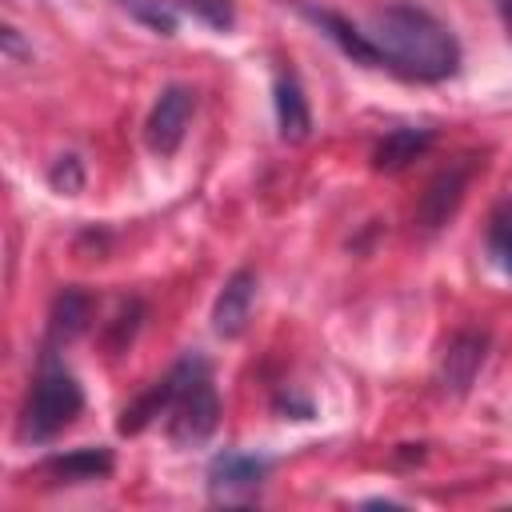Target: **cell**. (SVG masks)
Instances as JSON below:
<instances>
[{
	"label": "cell",
	"instance_id": "obj_18",
	"mask_svg": "<svg viewBox=\"0 0 512 512\" xmlns=\"http://www.w3.org/2000/svg\"><path fill=\"white\" fill-rule=\"evenodd\" d=\"M120 8L128 16H136L140 24H148L152 32H160V36H172L176 32V12L164 0H120Z\"/></svg>",
	"mask_w": 512,
	"mask_h": 512
},
{
	"label": "cell",
	"instance_id": "obj_17",
	"mask_svg": "<svg viewBox=\"0 0 512 512\" xmlns=\"http://www.w3.org/2000/svg\"><path fill=\"white\" fill-rule=\"evenodd\" d=\"M84 180H88V172H84V160H80L76 152L56 156L52 168H48V184H52V192H60V196H80V192H84Z\"/></svg>",
	"mask_w": 512,
	"mask_h": 512
},
{
	"label": "cell",
	"instance_id": "obj_3",
	"mask_svg": "<svg viewBox=\"0 0 512 512\" xmlns=\"http://www.w3.org/2000/svg\"><path fill=\"white\" fill-rule=\"evenodd\" d=\"M220 424V392L208 376V364L196 356L192 372L184 376L172 408H168V440L176 448H196L204 444Z\"/></svg>",
	"mask_w": 512,
	"mask_h": 512
},
{
	"label": "cell",
	"instance_id": "obj_16",
	"mask_svg": "<svg viewBox=\"0 0 512 512\" xmlns=\"http://www.w3.org/2000/svg\"><path fill=\"white\" fill-rule=\"evenodd\" d=\"M488 256L504 276H512V208L508 204L496 208L488 220Z\"/></svg>",
	"mask_w": 512,
	"mask_h": 512
},
{
	"label": "cell",
	"instance_id": "obj_20",
	"mask_svg": "<svg viewBox=\"0 0 512 512\" xmlns=\"http://www.w3.org/2000/svg\"><path fill=\"white\" fill-rule=\"evenodd\" d=\"M0 40H4V56H8L12 64H16V60H28V56H32V48H28L24 40H20V32H16L12 24H4V32H0Z\"/></svg>",
	"mask_w": 512,
	"mask_h": 512
},
{
	"label": "cell",
	"instance_id": "obj_7",
	"mask_svg": "<svg viewBox=\"0 0 512 512\" xmlns=\"http://www.w3.org/2000/svg\"><path fill=\"white\" fill-rule=\"evenodd\" d=\"M472 172H476V160L464 156V160H456V164H448L444 172L432 176V184L424 188L420 208H416V224H420L424 232H440V228L456 216V208H460V200H464V192H468Z\"/></svg>",
	"mask_w": 512,
	"mask_h": 512
},
{
	"label": "cell",
	"instance_id": "obj_2",
	"mask_svg": "<svg viewBox=\"0 0 512 512\" xmlns=\"http://www.w3.org/2000/svg\"><path fill=\"white\" fill-rule=\"evenodd\" d=\"M80 408H84L80 380L64 364L44 356L40 376H36V384L28 392V404H24V416H20V436L28 444H48L80 416Z\"/></svg>",
	"mask_w": 512,
	"mask_h": 512
},
{
	"label": "cell",
	"instance_id": "obj_21",
	"mask_svg": "<svg viewBox=\"0 0 512 512\" xmlns=\"http://www.w3.org/2000/svg\"><path fill=\"white\" fill-rule=\"evenodd\" d=\"M500 8H504V16L512 20V0H500Z\"/></svg>",
	"mask_w": 512,
	"mask_h": 512
},
{
	"label": "cell",
	"instance_id": "obj_19",
	"mask_svg": "<svg viewBox=\"0 0 512 512\" xmlns=\"http://www.w3.org/2000/svg\"><path fill=\"white\" fill-rule=\"evenodd\" d=\"M196 20H204L208 28H216V32H228L232 24H236V8H232V0H180Z\"/></svg>",
	"mask_w": 512,
	"mask_h": 512
},
{
	"label": "cell",
	"instance_id": "obj_12",
	"mask_svg": "<svg viewBox=\"0 0 512 512\" xmlns=\"http://www.w3.org/2000/svg\"><path fill=\"white\" fill-rule=\"evenodd\" d=\"M92 324V296L84 288H60L52 308H48V348L52 344H72L84 336Z\"/></svg>",
	"mask_w": 512,
	"mask_h": 512
},
{
	"label": "cell",
	"instance_id": "obj_15",
	"mask_svg": "<svg viewBox=\"0 0 512 512\" xmlns=\"http://www.w3.org/2000/svg\"><path fill=\"white\" fill-rule=\"evenodd\" d=\"M140 316H144V304H140V300H124V304L116 308V316H112L108 328H104V348H108V356L128 352V344H132V336H136V328H140Z\"/></svg>",
	"mask_w": 512,
	"mask_h": 512
},
{
	"label": "cell",
	"instance_id": "obj_4",
	"mask_svg": "<svg viewBox=\"0 0 512 512\" xmlns=\"http://www.w3.org/2000/svg\"><path fill=\"white\" fill-rule=\"evenodd\" d=\"M268 472H272V460L268 456L224 448L208 464V496L216 504H244V500H252L260 492V484L268 480Z\"/></svg>",
	"mask_w": 512,
	"mask_h": 512
},
{
	"label": "cell",
	"instance_id": "obj_6",
	"mask_svg": "<svg viewBox=\"0 0 512 512\" xmlns=\"http://www.w3.org/2000/svg\"><path fill=\"white\" fill-rule=\"evenodd\" d=\"M488 360V332H476V328H464L456 332L444 352H440V368H436V384L444 396H468V388L476 384L480 368Z\"/></svg>",
	"mask_w": 512,
	"mask_h": 512
},
{
	"label": "cell",
	"instance_id": "obj_8",
	"mask_svg": "<svg viewBox=\"0 0 512 512\" xmlns=\"http://www.w3.org/2000/svg\"><path fill=\"white\" fill-rule=\"evenodd\" d=\"M192 364H196V356L176 360V364L168 368V376H160L148 392H140L132 404H124V412H120V420H116V432H120V436H136V432H144L160 412H168L172 400H176V392H180V384H184V376L192 372Z\"/></svg>",
	"mask_w": 512,
	"mask_h": 512
},
{
	"label": "cell",
	"instance_id": "obj_11",
	"mask_svg": "<svg viewBox=\"0 0 512 512\" xmlns=\"http://www.w3.org/2000/svg\"><path fill=\"white\" fill-rule=\"evenodd\" d=\"M272 104H276V128H280V140H288V144L308 140V132H312V108H308V96H304V88H300V80H296L292 72L276 76Z\"/></svg>",
	"mask_w": 512,
	"mask_h": 512
},
{
	"label": "cell",
	"instance_id": "obj_9",
	"mask_svg": "<svg viewBox=\"0 0 512 512\" xmlns=\"http://www.w3.org/2000/svg\"><path fill=\"white\" fill-rule=\"evenodd\" d=\"M256 288H260V280H256L252 268H236L224 280V288H220V296L212 304V328H216V336L236 340L248 328L252 308H256Z\"/></svg>",
	"mask_w": 512,
	"mask_h": 512
},
{
	"label": "cell",
	"instance_id": "obj_14",
	"mask_svg": "<svg viewBox=\"0 0 512 512\" xmlns=\"http://www.w3.org/2000/svg\"><path fill=\"white\" fill-rule=\"evenodd\" d=\"M432 148V132L428 128H392L376 148H372V168L376 172H400L408 168L416 156H424Z\"/></svg>",
	"mask_w": 512,
	"mask_h": 512
},
{
	"label": "cell",
	"instance_id": "obj_13",
	"mask_svg": "<svg viewBox=\"0 0 512 512\" xmlns=\"http://www.w3.org/2000/svg\"><path fill=\"white\" fill-rule=\"evenodd\" d=\"M116 460L108 448H76V452H64V456H52L44 464L48 476H56L60 484H92V480H104L112 476Z\"/></svg>",
	"mask_w": 512,
	"mask_h": 512
},
{
	"label": "cell",
	"instance_id": "obj_10",
	"mask_svg": "<svg viewBox=\"0 0 512 512\" xmlns=\"http://www.w3.org/2000/svg\"><path fill=\"white\" fill-rule=\"evenodd\" d=\"M300 16L304 20H312L344 56H352L356 64H368V68H380V56H376V48H372V40H368V32L364 28H356L348 16H340V12H332V8H316V4H300Z\"/></svg>",
	"mask_w": 512,
	"mask_h": 512
},
{
	"label": "cell",
	"instance_id": "obj_5",
	"mask_svg": "<svg viewBox=\"0 0 512 512\" xmlns=\"http://www.w3.org/2000/svg\"><path fill=\"white\" fill-rule=\"evenodd\" d=\"M192 108H196V92L188 84H168L152 112H148V124H144V140L156 156H172L180 144H184V132H188V120H192Z\"/></svg>",
	"mask_w": 512,
	"mask_h": 512
},
{
	"label": "cell",
	"instance_id": "obj_1",
	"mask_svg": "<svg viewBox=\"0 0 512 512\" xmlns=\"http://www.w3.org/2000/svg\"><path fill=\"white\" fill-rule=\"evenodd\" d=\"M368 40L380 56V68H392L408 80H448L460 72V40L432 12L416 4H388L368 20Z\"/></svg>",
	"mask_w": 512,
	"mask_h": 512
}]
</instances>
